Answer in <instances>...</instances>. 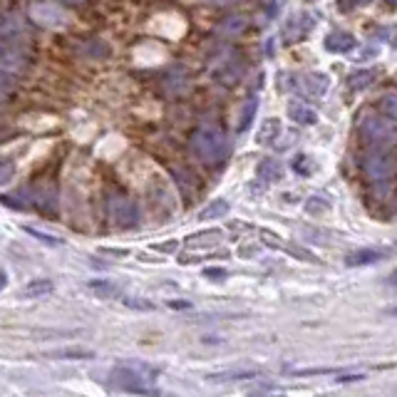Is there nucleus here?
<instances>
[{
  "instance_id": "f257e3e1",
  "label": "nucleus",
  "mask_w": 397,
  "mask_h": 397,
  "mask_svg": "<svg viewBox=\"0 0 397 397\" xmlns=\"http://www.w3.org/2000/svg\"><path fill=\"white\" fill-rule=\"evenodd\" d=\"M191 149L202 162L216 164L221 162L224 152H226V137H224V132L214 130V127H204L191 137Z\"/></svg>"
},
{
  "instance_id": "f03ea898",
  "label": "nucleus",
  "mask_w": 397,
  "mask_h": 397,
  "mask_svg": "<svg viewBox=\"0 0 397 397\" xmlns=\"http://www.w3.org/2000/svg\"><path fill=\"white\" fill-rule=\"evenodd\" d=\"M363 171L370 182H387L397 171V156L385 149L370 152V154L363 159Z\"/></svg>"
},
{
  "instance_id": "7ed1b4c3",
  "label": "nucleus",
  "mask_w": 397,
  "mask_h": 397,
  "mask_svg": "<svg viewBox=\"0 0 397 397\" xmlns=\"http://www.w3.org/2000/svg\"><path fill=\"white\" fill-rule=\"evenodd\" d=\"M360 134L370 144H383L387 139H392L395 130H392V119L385 117L383 112H368L360 119Z\"/></svg>"
},
{
  "instance_id": "20e7f679",
  "label": "nucleus",
  "mask_w": 397,
  "mask_h": 397,
  "mask_svg": "<svg viewBox=\"0 0 397 397\" xmlns=\"http://www.w3.org/2000/svg\"><path fill=\"white\" fill-rule=\"evenodd\" d=\"M27 67V55L18 45H10L8 40H0V72L18 75Z\"/></svg>"
},
{
  "instance_id": "39448f33",
  "label": "nucleus",
  "mask_w": 397,
  "mask_h": 397,
  "mask_svg": "<svg viewBox=\"0 0 397 397\" xmlns=\"http://www.w3.org/2000/svg\"><path fill=\"white\" fill-rule=\"evenodd\" d=\"M30 18L43 27H62L70 23V18L58 5H52V3H35L30 8Z\"/></svg>"
},
{
  "instance_id": "423d86ee",
  "label": "nucleus",
  "mask_w": 397,
  "mask_h": 397,
  "mask_svg": "<svg viewBox=\"0 0 397 397\" xmlns=\"http://www.w3.org/2000/svg\"><path fill=\"white\" fill-rule=\"evenodd\" d=\"M110 219L117 226H132L137 221V206L127 196H115L110 202Z\"/></svg>"
},
{
  "instance_id": "0eeeda50",
  "label": "nucleus",
  "mask_w": 397,
  "mask_h": 397,
  "mask_svg": "<svg viewBox=\"0 0 397 397\" xmlns=\"http://www.w3.org/2000/svg\"><path fill=\"white\" fill-rule=\"evenodd\" d=\"M288 117H291V122L303 124V127H313V124L318 122L315 110H311V107L303 104V102H291L288 104Z\"/></svg>"
},
{
  "instance_id": "6e6552de",
  "label": "nucleus",
  "mask_w": 397,
  "mask_h": 397,
  "mask_svg": "<svg viewBox=\"0 0 397 397\" xmlns=\"http://www.w3.org/2000/svg\"><path fill=\"white\" fill-rule=\"evenodd\" d=\"M280 119H276V117H268V119H263L261 122V127H258V134H256V142L258 144H276V139L280 137Z\"/></svg>"
},
{
  "instance_id": "1a4fd4ad",
  "label": "nucleus",
  "mask_w": 397,
  "mask_h": 397,
  "mask_svg": "<svg viewBox=\"0 0 397 397\" xmlns=\"http://www.w3.org/2000/svg\"><path fill=\"white\" fill-rule=\"evenodd\" d=\"M303 87H306L311 95L320 97V95H326L328 87H330V80L326 75H320V72H311V75H303Z\"/></svg>"
},
{
  "instance_id": "9d476101",
  "label": "nucleus",
  "mask_w": 397,
  "mask_h": 397,
  "mask_svg": "<svg viewBox=\"0 0 397 397\" xmlns=\"http://www.w3.org/2000/svg\"><path fill=\"white\" fill-rule=\"evenodd\" d=\"M383 261V254L375 251V248H363V251H352L346 258L348 266H370V263H378Z\"/></svg>"
},
{
  "instance_id": "9b49d317",
  "label": "nucleus",
  "mask_w": 397,
  "mask_h": 397,
  "mask_svg": "<svg viewBox=\"0 0 397 397\" xmlns=\"http://www.w3.org/2000/svg\"><path fill=\"white\" fill-rule=\"evenodd\" d=\"M355 47V40L348 33H330L326 38V50L330 52H350Z\"/></svg>"
},
{
  "instance_id": "f8f14e48",
  "label": "nucleus",
  "mask_w": 397,
  "mask_h": 397,
  "mask_svg": "<svg viewBox=\"0 0 397 397\" xmlns=\"http://www.w3.org/2000/svg\"><path fill=\"white\" fill-rule=\"evenodd\" d=\"M258 378V370H224L216 375H208L211 383H234V380H251Z\"/></svg>"
},
{
  "instance_id": "ddd939ff",
  "label": "nucleus",
  "mask_w": 397,
  "mask_h": 397,
  "mask_svg": "<svg viewBox=\"0 0 397 397\" xmlns=\"http://www.w3.org/2000/svg\"><path fill=\"white\" fill-rule=\"evenodd\" d=\"M256 174H258L263 182H278L280 174H283V167H280L276 159H263V162L258 164Z\"/></svg>"
},
{
  "instance_id": "4468645a",
  "label": "nucleus",
  "mask_w": 397,
  "mask_h": 397,
  "mask_svg": "<svg viewBox=\"0 0 397 397\" xmlns=\"http://www.w3.org/2000/svg\"><path fill=\"white\" fill-rule=\"evenodd\" d=\"M226 214H228V202H224V199H216V202H211L208 206H204L202 211H199V221L219 219V216H226Z\"/></svg>"
},
{
  "instance_id": "2eb2a0df",
  "label": "nucleus",
  "mask_w": 397,
  "mask_h": 397,
  "mask_svg": "<svg viewBox=\"0 0 397 397\" xmlns=\"http://www.w3.org/2000/svg\"><path fill=\"white\" fill-rule=\"evenodd\" d=\"M20 33H23V20L15 15L0 18V38H18Z\"/></svg>"
},
{
  "instance_id": "dca6fc26",
  "label": "nucleus",
  "mask_w": 397,
  "mask_h": 397,
  "mask_svg": "<svg viewBox=\"0 0 397 397\" xmlns=\"http://www.w3.org/2000/svg\"><path fill=\"white\" fill-rule=\"evenodd\" d=\"M52 280H47V278H40V280H30L25 288H23V296L25 298H35V296H47V293H52Z\"/></svg>"
},
{
  "instance_id": "f3484780",
  "label": "nucleus",
  "mask_w": 397,
  "mask_h": 397,
  "mask_svg": "<svg viewBox=\"0 0 397 397\" xmlns=\"http://www.w3.org/2000/svg\"><path fill=\"white\" fill-rule=\"evenodd\" d=\"M380 112L385 117H390L392 122H397V92H387L380 97Z\"/></svg>"
},
{
  "instance_id": "a211bd4d",
  "label": "nucleus",
  "mask_w": 397,
  "mask_h": 397,
  "mask_svg": "<svg viewBox=\"0 0 397 397\" xmlns=\"http://www.w3.org/2000/svg\"><path fill=\"white\" fill-rule=\"evenodd\" d=\"M378 77V70H363V72H355L350 77V87L352 90H363L372 82V80Z\"/></svg>"
},
{
  "instance_id": "6ab92c4d",
  "label": "nucleus",
  "mask_w": 397,
  "mask_h": 397,
  "mask_svg": "<svg viewBox=\"0 0 397 397\" xmlns=\"http://www.w3.org/2000/svg\"><path fill=\"white\" fill-rule=\"evenodd\" d=\"M211 239H221V231L219 228H208V231H202V234H191L187 239V246H199V243H214Z\"/></svg>"
},
{
  "instance_id": "aec40b11",
  "label": "nucleus",
  "mask_w": 397,
  "mask_h": 397,
  "mask_svg": "<svg viewBox=\"0 0 397 397\" xmlns=\"http://www.w3.org/2000/svg\"><path fill=\"white\" fill-rule=\"evenodd\" d=\"M13 176H15V164L10 162L8 156H0V187L13 182Z\"/></svg>"
},
{
  "instance_id": "412c9836",
  "label": "nucleus",
  "mask_w": 397,
  "mask_h": 397,
  "mask_svg": "<svg viewBox=\"0 0 397 397\" xmlns=\"http://www.w3.org/2000/svg\"><path fill=\"white\" fill-rule=\"evenodd\" d=\"M256 110H258V102H256V99H248V102H246V110H243V115H241V124H239V130L246 132L248 127H251Z\"/></svg>"
},
{
  "instance_id": "4be33fe9",
  "label": "nucleus",
  "mask_w": 397,
  "mask_h": 397,
  "mask_svg": "<svg viewBox=\"0 0 397 397\" xmlns=\"http://www.w3.org/2000/svg\"><path fill=\"white\" fill-rule=\"evenodd\" d=\"M52 358H92V350H82V348H67V350L50 352Z\"/></svg>"
},
{
  "instance_id": "5701e85b",
  "label": "nucleus",
  "mask_w": 397,
  "mask_h": 397,
  "mask_svg": "<svg viewBox=\"0 0 397 397\" xmlns=\"http://www.w3.org/2000/svg\"><path fill=\"white\" fill-rule=\"evenodd\" d=\"M10 90H13V77H10L8 72H0V99H3V102L8 99Z\"/></svg>"
},
{
  "instance_id": "b1692460",
  "label": "nucleus",
  "mask_w": 397,
  "mask_h": 397,
  "mask_svg": "<svg viewBox=\"0 0 397 397\" xmlns=\"http://www.w3.org/2000/svg\"><path fill=\"white\" fill-rule=\"evenodd\" d=\"M90 288L92 291H97V293H102V296H117L119 293L117 288L110 286V283H102V280H92Z\"/></svg>"
},
{
  "instance_id": "393cba45",
  "label": "nucleus",
  "mask_w": 397,
  "mask_h": 397,
  "mask_svg": "<svg viewBox=\"0 0 397 397\" xmlns=\"http://www.w3.org/2000/svg\"><path fill=\"white\" fill-rule=\"evenodd\" d=\"M318 202H320V196H311V199H308V204H306L308 214H323V211H326L328 204H323V206H320Z\"/></svg>"
},
{
  "instance_id": "a878e982",
  "label": "nucleus",
  "mask_w": 397,
  "mask_h": 397,
  "mask_svg": "<svg viewBox=\"0 0 397 397\" xmlns=\"http://www.w3.org/2000/svg\"><path fill=\"white\" fill-rule=\"evenodd\" d=\"M204 276L206 278H211V280H224L226 278V268H214V266H208V268H204Z\"/></svg>"
},
{
  "instance_id": "bb28decb",
  "label": "nucleus",
  "mask_w": 397,
  "mask_h": 397,
  "mask_svg": "<svg viewBox=\"0 0 397 397\" xmlns=\"http://www.w3.org/2000/svg\"><path fill=\"white\" fill-rule=\"evenodd\" d=\"M27 234L30 236H35V239H40V241H45V243H50V246H60V239H55V236H47V234H40V231H35V228H27Z\"/></svg>"
},
{
  "instance_id": "cd10ccee",
  "label": "nucleus",
  "mask_w": 397,
  "mask_h": 397,
  "mask_svg": "<svg viewBox=\"0 0 397 397\" xmlns=\"http://www.w3.org/2000/svg\"><path fill=\"white\" fill-rule=\"evenodd\" d=\"M124 306L130 308H137V311H152V303H147V300H139V298H124Z\"/></svg>"
},
{
  "instance_id": "c85d7f7f",
  "label": "nucleus",
  "mask_w": 397,
  "mask_h": 397,
  "mask_svg": "<svg viewBox=\"0 0 397 397\" xmlns=\"http://www.w3.org/2000/svg\"><path fill=\"white\" fill-rule=\"evenodd\" d=\"M176 248H179V243H176V241H169V243H156L154 251H159V254H174Z\"/></svg>"
},
{
  "instance_id": "c756f323",
  "label": "nucleus",
  "mask_w": 397,
  "mask_h": 397,
  "mask_svg": "<svg viewBox=\"0 0 397 397\" xmlns=\"http://www.w3.org/2000/svg\"><path fill=\"white\" fill-rule=\"evenodd\" d=\"M358 380H363V375H340L335 383H358Z\"/></svg>"
},
{
  "instance_id": "7c9ffc66",
  "label": "nucleus",
  "mask_w": 397,
  "mask_h": 397,
  "mask_svg": "<svg viewBox=\"0 0 397 397\" xmlns=\"http://www.w3.org/2000/svg\"><path fill=\"white\" fill-rule=\"evenodd\" d=\"M169 306H171V308H189L191 303H187V300H184V303H182V300H171Z\"/></svg>"
},
{
  "instance_id": "2f4dec72",
  "label": "nucleus",
  "mask_w": 397,
  "mask_h": 397,
  "mask_svg": "<svg viewBox=\"0 0 397 397\" xmlns=\"http://www.w3.org/2000/svg\"><path fill=\"white\" fill-rule=\"evenodd\" d=\"M62 5H80V3H85V0H60Z\"/></svg>"
},
{
  "instance_id": "473e14b6",
  "label": "nucleus",
  "mask_w": 397,
  "mask_h": 397,
  "mask_svg": "<svg viewBox=\"0 0 397 397\" xmlns=\"http://www.w3.org/2000/svg\"><path fill=\"white\" fill-rule=\"evenodd\" d=\"M5 283H8V280H5V274H0V291L5 288Z\"/></svg>"
},
{
  "instance_id": "72a5a7b5",
  "label": "nucleus",
  "mask_w": 397,
  "mask_h": 397,
  "mask_svg": "<svg viewBox=\"0 0 397 397\" xmlns=\"http://www.w3.org/2000/svg\"><path fill=\"white\" fill-rule=\"evenodd\" d=\"M390 280H392V283H397V268L390 274Z\"/></svg>"
},
{
  "instance_id": "f704fd0d",
  "label": "nucleus",
  "mask_w": 397,
  "mask_h": 397,
  "mask_svg": "<svg viewBox=\"0 0 397 397\" xmlns=\"http://www.w3.org/2000/svg\"><path fill=\"white\" fill-rule=\"evenodd\" d=\"M383 3H387V5H392V8L397 5V0H383Z\"/></svg>"
},
{
  "instance_id": "c9c22d12",
  "label": "nucleus",
  "mask_w": 397,
  "mask_h": 397,
  "mask_svg": "<svg viewBox=\"0 0 397 397\" xmlns=\"http://www.w3.org/2000/svg\"><path fill=\"white\" fill-rule=\"evenodd\" d=\"M392 206H395V211H397V194H395V199H392Z\"/></svg>"
},
{
  "instance_id": "e433bc0d",
  "label": "nucleus",
  "mask_w": 397,
  "mask_h": 397,
  "mask_svg": "<svg viewBox=\"0 0 397 397\" xmlns=\"http://www.w3.org/2000/svg\"><path fill=\"white\" fill-rule=\"evenodd\" d=\"M390 313H395V315H397V308H395V311H390Z\"/></svg>"
},
{
  "instance_id": "4c0bfd02",
  "label": "nucleus",
  "mask_w": 397,
  "mask_h": 397,
  "mask_svg": "<svg viewBox=\"0 0 397 397\" xmlns=\"http://www.w3.org/2000/svg\"><path fill=\"white\" fill-rule=\"evenodd\" d=\"M0 104H3V99H0Z\"/></svg>"
},
{
  "instance_id": "58836bf2",
  "label": "nucleus",
  "mask_w": 397,
  "mask_h": 397,
  "mask_svg": "<svg viewBox=\"0 0 397 397\" xmlns=\"http://www.w3.org/2000/svg\"><path fill=\"white\" fill-rule=\"evenodd\" d=\"M0 134H3V132H0Z\"/></svg>"
}]
</instances>
